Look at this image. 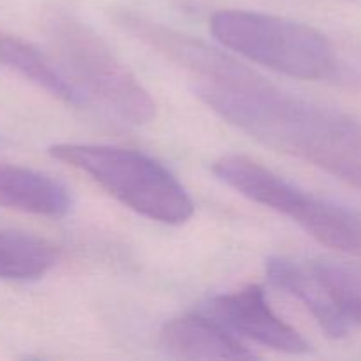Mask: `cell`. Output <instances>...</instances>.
I'll use <instances>...</instances> for the list:
<instances>
[{
  "label": "cell",
  "instance_id": "6da1fadb",
  "mask_svg": "<svg viewBox=\"0 0 361 361\" xmlns=\"http://www.w3.org/2000/svg\"><path fill=\"white\" fill-rule=\"evenodd\" d=\"M127 32L185 71L194 94L259 143L335 173L353 157L361 123L270 83L231 55L183 32L133 16Z\"/></svg>",
  "mask_w": 361,
  "mask_h": 361
},
{
  "label": "cell",
  "instance_id": "7a4b0ae2",
  "mask_svg": "<svg viewBox=\"0 0 361 361\" xmlns=\"http://www.w3.org/2000/svg\"><path fill=\"white\" fill-rule=\"evenodd\" d=\"M49 155L87 173L115 200L143 217L178 226L194 215L185 187L161 162L130 148L106 145H53Z\"/></svg>",
  "mask_w": 361,
  "mask_h": 361
},
{
  "label": "cell",
  "instance_id": "3957f363",
  "mask_svg": "<svg viewBox=\"0 0 361 361\" xmlns=\"http://www.w3.org/2000/svg\"><path fill=\"white\" fill-rule=\"evenodd\" d=\"M212 171L247 200L291 219L321 245L361 256L360 212L307 194L245 155H222L212 164Z\"/></svg>",
  "mask_w": 361,
  "mask_h": 361
},
{
  "label": "cell",
  "instance_id": "277c9868",
  "mask_svg": "<svg viewBox=\"0 0 361 361\" xmlns=\"http://www.w3.org/2000/svg\"><path fill=\"white\" fill-rule=\"evenodd\" d=\"M212 34L238 55L298 80H323L334 74L330 41L310 25L274 14L226 9L212 16Z\"/></svg>",
  "mask_w": 361,
  "mask_h": 361
},
{
  "label": "cell",
  "instance_id": "5b68a950",
  "mask_svg": "<svg viewBox=\"0 0 361 361\" xmlns=\"http://www.w3.org/2000/svg\"><path fill=\"white\" fill-rule=\"evenodd\" d=\"M51 37L63 66L88 97L133 126L155 118L157 106L150 92L90 27L73 18H60L53 23Z\"/></svg>",
  "mask_w": 361,
  "mask_h": 361
},
{
  "label": "cell",
  "instance_id": "8992f818",
  "mask_svg": "<svg viewBox=\"0 0 361 361\" xmlns=\"http://www.w3.org/2000/svg\"><path fill=\"white\" fill-rule=\"evenodd\" d=\"M208 310L231 331L252 338L257 344L288 355H305L310 344L271 310L261 286H247L240 291L210 300Z\"/></svg>",
  "mask_w": 361,
  "mask_h": 361
},
{
  "label": "cell",
  "instance_id": "52a82bcc",
  "mask_svg": "<svg viewBox=\"0 0 361 361\" xmlns=\"http://www.w3.org/2000/svg\"><path fill=\"white\" fill-rule=\"evenodd\" d=\"M166 353L182 360H252L247 349L226 324L207 316L187 314L171 319L159 335Z\"/></svg>",
  "mask_w": 361,
  "mask_h": 361
},
{
  "label": "cell",
  "instance_id": "ba28073f",
  "mask_svg": "<svg viewBox=\"0 0 361 361\" xmlns=\"http://www.w3.org/2000/svg\"><path fill=\"white\" fill-rule=\"evenodd\" d=\"M267 275L275 288L303 303L328 337L342 338L349 334L351 328L331 303L312 261L302 263L293 257L274 256L267 261Z\"/></svg>",
  "mask_w": 361,
  "mask_h": 361
},
{
  "label": "cell",
  "instance_id": "9c48e42d",
  "mask_svg": "<svg viewBox=\"0 0 361 361\" xmlns=\"http://www.w3.org/2000/svg\"><path fill=\"white\" fill-rule=\"evenodd\" d=\"M66 185L44 173L0 164V207L41 217H63L71 210Z\"/></svg>",
  "mask_w": 361,
  "mask_h": 361
},
{
  "label": "cell",
  "instance_id": "30bf717a",
  "mask_svg": "<svg viewBox=\"0 0 361 361\" xmlns=\"http://www.w3.org/2000/svg\"><path fill=\"white\" fill-rule=\"evenodd\" d=\"M0 66L14 71L66 104H80L81 95L73 83L51 66L39 49L13 35L0 34Z\"/></svg>",
  "mask_w": 361,
  "mask_h": 361
},
{
  "label": "cell",
  "instance_id": "8fae6325",
  "mask_svg": "<svg viewBox=\"0 0 361 361\" xmlns=\"http://www.w3.org/2000/svg\"><path fill=\"white\" fill-rule=\"evenodd\" d=\"M55 247L39 236L0 229V279L35 281L56 263Z\"/></svg>",
  "mask_w": 361,
  "mask_h": 361
},
{
  "label": "cell",
  "instance_id": "7c38bea8",
  "mask_svg": "<svg viewBox=\"0 0 361 361\" xmlns=\"http://www.w3.org/2000/svg\"><path fill=\"white\" fill-rule=\"evenodd\" d=\"M328 296L349 328H361V268L312 261Z\"/></svg>",
  "mask_w": 361,
  "mask_h": 361
}]
</instances>
